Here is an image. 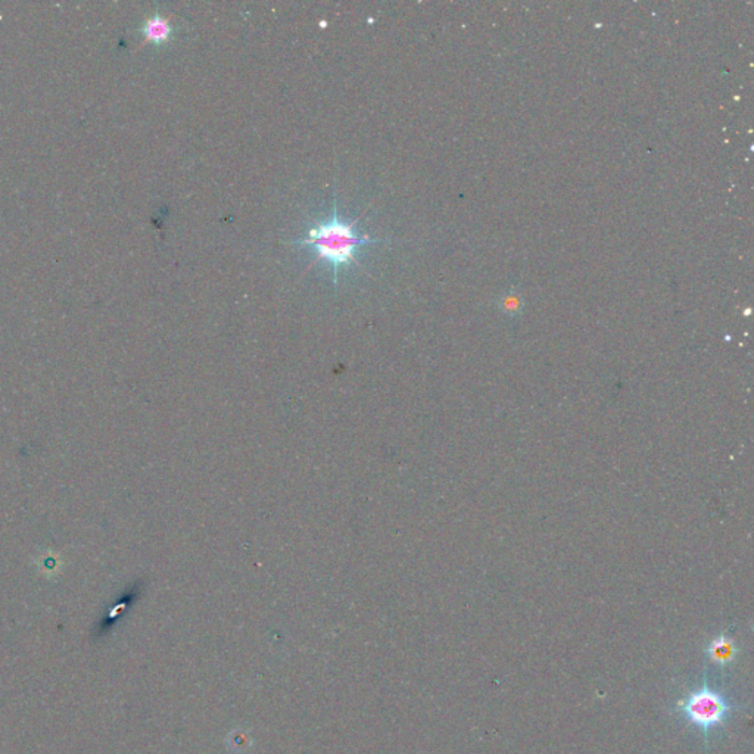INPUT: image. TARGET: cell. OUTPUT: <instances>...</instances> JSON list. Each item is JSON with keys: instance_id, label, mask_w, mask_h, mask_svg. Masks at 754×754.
<instances>
[{"instance_id": "obj_4", "label": "cell", "mask_w": 754, "mask_h": 754, "mask_svg": "<svg viewBox=\"0 0 754 754\" xmlns=\"http://www.w3.org/2000/svg\"><path fill=\"white\" fill-rule=\"evenodd\" d=\"M706 653L716 666L726 668L737 659V642L728 634L718 635L707 644Z\"/></svg>"}, {"instance_id": "obj_1", "label": "cell", "mask_w": 754, "mask_h": 754, "mask_svg": "<svg viewBox=\"0 0 754 754\" xmlns=\"http://www.w3.org/2000/svg\"><path fill=\"white\" fill-rule=\"evenodd\" d=\"M357 220L346 223L341 220L337 214V199L333 202L332 216L328 221H321L313 226L306 237L292 242L293 245L306 246L314 252L315 258L328 263L332 268L333 283L337 285V277L342 268L349 267L357 263V252L361 246L375 245L386 242L385 239H375L369 234H360L355 230Z\"/></svg>"}, {"instance_id": "obj_3", "label": "cell", "mask_w": 754, "mask_h": 754, "mask_svg": "<svg viewBox=\"0 0 754 754\" xmlns=\"http://www.w3.org/2000/svg\"><path fill=\"white\" fill-rule=\"evenodd\" d=\"M140 33L145 37V42H149L155 46H164L173 39L174 27L169 18L164 17L163 13L155 12L145 20L140 27Z\"/></svg>"}, {"instance_id": "obj_2", "label": "cell", "mask_w": 754, "mask_h": 754, "mask_svg": "<svg viewBox=\"0 0 754 754\" xmlns=\"http://www.w3.org/2000/svg\"><path fill=\"white\" fill-rule=\"evenodd\" d=\"M738 707L734 706L722 691L716 690L707 679L702 681L697 690H693L678 702V711L702 734L704 742H709L710 734L724 726L725 722Z\"/></svg>"}]
</instances>
